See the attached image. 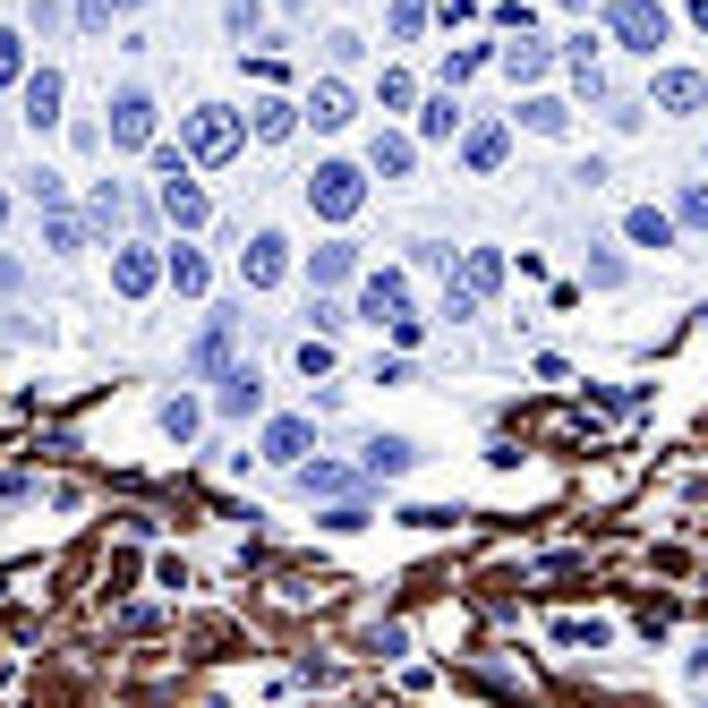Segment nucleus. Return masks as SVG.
<instances>
[{
	"label": "nucleus",
	"mask_w": 708,
	"mask_h": 708,
	"mask_svg": "<svg viewBox=\"0 0 708 708\" xmlns=\"http://www.w3.org/2000/svg\"><path fill=\"white\" fill-rule=\"evenodd\" d=\"M26 34H61V0H34V9H26Z\"/></svg>",
	"instance_id": "nucleus-36"
},
{
	"label": "nucleus",
	"mask_w": 708,
	"mask_h": 708,
	"mask_svg": "<svg viewBox=\"0 0 708 708\" xmlns=\"http://www.w3.org/2000/svg\"><path fill=\"white\" fill-rule=\"evenodd\" d=\"M521 120H529V129H538V137H564V129H572V111H564V103H555V95L521 103Z\"/></svg>",
	"instance_id": "nucleus-25"
},
{
	"label": "nucleus",
	"mask_w": 708,
	"mask_h": 708,
	"mask_svg": "<svg viewBox=\"0 0 708 708\" xmlns=\"http://www.w3.org/2000/svg\"><path fill=\"white\" fill-rule=\"evenodd\" d=\"M700 154H708V146H700Z\"/></svg>",
	"instance_id": "nucleus-40"
},
{
	"label": "nucleus",
	"mask_w": 708,
	"mask_h": 708,
	"mask_svg": "<svg viewBox=\"0 0 708 708\" xmlns=\"http://www.w3.org/2000/svg\"><path fill=\"white\" fill-rule=\"evenodd\" d=\"M504 146H513V129H470V146H461V154H470V171H495V162H504Z\"/></svg>",
	"instance_id": "nucleus-23"
},
{
	"label": "nucleus",
	"mask_w": 708,
	"mask_h": 708,
	"mask_svg": "<svg viewBox=\"0 0 708 708\" xmlns=\"http://www.w3.org/2000/svg\"><path fill=\"white\" fill-rule=\"evenodd\" d=\"M358 317L367 324H401L410 317V282H401V273H367V282H358Z\"/></svg>",
	"instance_id": "nucleus-6"
},
{
	"label": "nucleus",
	"mask_w": 708,
	"mask_h": 708,
	"mask_svg": "<svg viewBox=\"0 0 708 708\" xmlns=\"http://www.w3.org/2000/svg\"><path fill=\"white\" fill-rule=\"evenodd\" d=\"M162 214H171V223H205V189H196L189 180V162H180V171H162Z\"/></svg>",
	"instance_id": "nucleus-12"
},
{
	"label": "nucleus",
	"mask_w": 708,
	"mask_h": 708,
	"mask_svg": "<svg viewBox=\"0 0 708 708\" xmlns=\"http://www.w3.org/2000/svg\"><path fill=\"white\" fill-rule=\"evenodd\" d=\"M0 223H9V196H0Z\"/></svg>",
	"instance_id": "nucleus-37"
},
{
	"label": "nucleus",
	"mask_w": 708,
	"mask_h": 708,
	"mask_svg": "<svg viewBox=\"0 0 708 708\" xmlns=\"http://www.w3.org/2000/svg\"><path fill=\"white\" fill-rule=\"evenodd\" d=\"M77 18H86V34H103L111 18H120V0H77Z\"/></svg>",
	"instance_id": "nucleus-35"
},
{
	"label": "nucleus",
	"mask_w": 708,
	"mask_h": 708,
	"mask_svg": "<svg viewBox=\"0 0 708 708\" xmlns=\"http://www.w3.org/2000/svg\"><path fill=\"white\" fill-rule=\"evenodd\" d=\"M607 18H614V43H623V52H648V61H657V43L675 34V18H666L657 0H607Z\"/></svg>",
	"instance_id": "nucleus-2"
},
{
	"label": "nucleus",
	"mask_w": 708,
	"mask_h": 708,
	"mask_svg": "<svg viewBox=\"0 0 708 708\" xmlns=\"http://www.w3.org/2000/svg\"><path fill=\"white\" fill-rule=\"evenodd\" d=\"M34 68H26V34L18 26H0V86H26Z\"/></svg>",
	"instance_id": "nucleus-24"
},
{
	"label": "nucleus",
	"mask_w": 708,
	"mask_h": 708,
	"mask_svg": "<svg viewBox=\"0 0 708 708\" xmlns=\"http://www.w3.org/2000/svg\"><path fill=\"white\" fill-rule=\"evenodd\" d=\"M103 137H111V146H154V95H146V86H120V95L103 103Z\"/></svg>",
	"instance_id": "nucleus-4"
},
{
	"label": "nucleus",
	"mask_w": 708,
	"mask_h": 708,
	"mask_svg": "<svg viewBox=\"0 0 708 708\" xmlns=\"http://www.w3.org/2000/svg\"><path fill=\"white\" fill-rule=\"evenodd\" d=\"M26 196L43 205V214H61V205H68V180L52 171V162H34V171H26Z\"/></svg>",
	"instance_id": "nucleus-22"
},
{
	"label": "nucleus",
	"mask_w": 708,
	"mask_h": 708,
	"mask_svg": "<svg viewBox=\"0 0 708 708\" xmlns=\"http://www.w3.org/2000/svg\"><path fill=\"white\" fill-rule=\"evenodd\" d=\"M257 18H265L257 0H223V26H230V34H257Z\"/></svg>",
	"instance_id": "nucleus-33"
},
{
	"label": "nucleus",
	"mask_w": 708,
	"mask_h": 708,
	"mask_svg": "<svg viewBox=\"0 0 708 708\" xmlns=\"http://www.w3.org/2000/svg\"><path fill=\"white\" fill-rule=\"evenodd\" d=\"M675 223L708 230V180H691V189H683V205H675Z\"/></svg>",
	"instance_id": "nucleus-30"
},
{
	"label": "nucleus",
	"mask_w": 708,
	"mask_h": 708,
	"mask_svg": "<svg viewBox=\"0 0 708 708\" xmlns=\"http://www.w3.org/2000/svg\"><path fill=\"white\" fill-rule=\"evenodd\" d=\"M162 282L180 290V299H205V282H214V265L196 257V248H171V265H162Z\"/></svg>",
	"instance_id": "nucleus-17"
},
{
	"label": "nucleus",
	"mask_w": 708,
	"mask_h": 708,
	"mask_svg": "<svg viewBox=\"0 0 708 708\" xmlns=\"http://www.w3.org/2000/svg\"><path fill=\"white\" fill-rule=\"evenodd\" d=\"M700 103H708L700 68H657V111H700Z\"/></svg>",
	"instance_id": "nucleus-13"
},
{
	"label": "nucleus",
	"mask_w": 708,
	"mask_h": 708,
	"mask_svg": "<svg viewBox=\"0 0 708 708\" xmlns=\"http://www.w3.org/2000/svg\"><path fill=\"white\" fill-rule=\"evenodd\" d=\"M427 26V0H393V43H410Z\"/></svg>",
	"instance_id": "nucleus-31"
},
{
	"label": "nucleus",
	"mask_w": 708,
	"mask_h": 708,
	"mask_svg": "<svg viewBox=\"0 0 708 708\" xmlns=\"http://www.w3.org/2000/svg\"><path fill=\"white\" fill-rule=\"evenodd\" d=\"M367 479H410L419 470V444L410 436H367V461H358Z\"/></svg>",
	"instance_id": "nucleus-10"
},
{
	"label": "nucleus",
	"mask_w": 708,
	"mask_h": 708,
	"mask_svg": "<svg viewBox=\"0 0 708 708\" xmlns=\"http://www.w3.org/2000/svg\"><path fill=\"white\" fill-rule=\"evenodd\" d=\"M504 68H513V77H547L555 52H547V43H513V52H504Z\"/></svg>",
	"instance_id": "nucleus-27"
},
{
	"label": "nucleus",
	"mask_w": 708,
	"mask_h": 708,
	"mask_svg": "<svg viewBox=\"0 0 708 708\" xmlns=\"http://www.w3.org/2000/svg\"><path fill=\"white\" fill-rule=\"evenodd\" d=\"M299 486H308V495H342V486H358V479L342 470V461H308V470H299Z\"/></svg>",
	"instance_id": "nucleus-26"
},
{
	"label": "nucleus",
	"mask_w": 708,
	"mask_h": 708,
	"mask_svg": "<svg viewBox=\"0 0 708 708\" xmlns=\"http://www.w3.org/2000/svg\"><path fill=\"white\" fill-rule=\"evenodd\" d=\"M111 282L129 290V299H146V290L162 282V265H154V248H137V239H120V248H111Z\"/></svg>",
	"instance_id": "nucleus-9"
},
{
	"label": "nucleus",
	"mask_w": 708,
	"mask_h": 708,
	"mask_svg": "<svg viewBox=\"0 0 708 708\" xmlns=\"http://www.w3.org/2000/svg\"><path fill=\"white\" fill-rule=\"evenodd\" d=\"M282 248H290L282 230H257V239H248V257H239V282H248V290H273V282L290 273V257H282Z\"/></svg>",
	"instance_id": "nucleus-7"
},
{
	"label": "nucleus",
	"mask_w": 708,
	"mask_h": 708,
	"mask_svg": "<svg viewBox=\"0 0 708 708\" xmlns=\"http://www.w3.org/2000/svg\"><path fill=\"white\" fill-rule=\"evenodd\" d=\"M43 248H52V257H77V248H86V223H77V214H43Z\"/></svg>",
	"instance_id": "nucleus-19"
},
{
	"label": "nucleus",
	"mask_w": 708,
	"mask_h": 708,
	"mask_svg": "<svg viewBox=\"0 0 708 708\" xmlns=\"http://www.w3.org/2000/svg\"><path fill=\"white\" fill-rule=\"evenodd\" d=\"M376 95H385L393 111H410V103H419V86H410V77H401V68H385V86H376Z\"/></svg>",
	"instance_id": "nucleus-34"
},
{
	"label": "nucleus",
	"mask_w": 708,
	"mask_h": 708,
	"mask_svg": "<svg viewBox=\"0 0 708 708\" xmlns=\"http://www.w3.org/2000/svg\"><path fill=\"white\" fill-rule=\"evenodd\" d=\"M308 444H317L308 419H273L265 427V461H282V470H308Z\"/></svg>",
	"instance_id": "nucleus-11"
},
{
	"label": "nucleus",
	"mask_w": 708,
	"mask_h": 708,
	"mask_svg": "<svg viewBox=\"0 0 708 708\" xmlns=\"http://www.w3.org/2000/svg\"><path fill=\"white\" fill-rule=\"evenodd\" d=\"M495 282H504V265H495V248H470V257H461V290H470V299H486Z\"/></svg>",
	"instance_id": "nucleus-21"
},
{
	"label": "nucleus",
	"mask_w": 708,
	"mask_h": 708,
	"mask_svg": "<svg viewBox=\"0 0 708 708\" xmlns=\"http://www.w3.org/2000/svg\"><path fill=\"white\" fill-rule=\"evenodd\" d=\"M162 436H180V444H189V436H196V401H162Z\"/></svg>",
	"instance_id": "nucleus-32"
},
{
	"label": "nucleus",
	"mask_w": 708,
	"mask_h": 708,
	"mask_svg": "<svg viewBox=\"0 0 708 708\" xmlns=\"http://www.w3.org/2000/svg\"><path fill=\"white\" fill-rule=\"evenodd\" d=\"M351 273H358V248H351V239H324L317 257H308V282H351Z\"/></svg>",
	"instance_id": "nucleus-18"
},
{
	"label": "nucleus",
	"mask_w": 708,
	"mask_h": 708,
	"mask_svg": "<svg viewBox=\"0 0 708 708\" xmlns=\"http://www.w3.org/2000/svg\"><path fill=\"white\" fill-rule=\"evenodd\" d=\"M223 358H230V317H214V333L189 351V367H196V376H223Z\"/></svg>",
	"instance_id": "nucleus-20"
},
{
	"label": "nucleus",
	"mask_w": 708,
	"mask_h": 708,
	"mask_svg": "<svg viewBox=\"0 0 708 708\" xmlns=\"http://www.w3.org/2000/svg\"><path fill=\"white\" fill-rule=\"evenodd\" d=\"M308 205H317L324 223H351L358 205H367V180H358L351 162H317V180H308Z\"/></svg>",
	"instance_id": "nucleus-3"
},
{
	"label": "nucleus",
	"mask_w": 708,
	"mask_h": 708,
	"mask_svg": "<svg viewBox=\"0 0 708 708\" xmlns=\"http://www.w3.org/2000/svg\"><path fill=\"white\" fill-rule=\"evenodd\" d=\"M257 410H265V376H257V358L223 367V419H257Z\"/></svg>",
	"instance_id": "nucleus-8"
},
{
	"label": "nucleus",
	"mask_w": 708,
	"mask_h": 708,
	"mask_svg": "<svg viewBox=\"0 0 708 708\" xmlns=\"http://www.w3.org/2000/svg\"><path fill=\"white\" fill-rule=\"evenodd\" d=\"M120 9H146V0H120Z\"/></svg>",
	"instance_id": "nucleus-38"
},
{
	"label": "nucleus",
	"mask_w": 708,
	"mask_h": 708,
	"mask_svg": "<svg viewBox=\"0 0 708 708\" xmlns=\"http://www.w3.org/2000/svg\"><path fill=\"white\" fill-rule=\"evenodd\" d=\"M308 120H317V129H351V86H342V77H317V86H308Z\"/></svg>",
	"instance_id": "nucleus-14"
},
{
	"label": "nucleus",
	"mask_w": 708,
	"mask_h": 708,
	"mask_svg": "<svg viewBox=\"0 0 708 708\" xmlns=\"http://www.w3.org/2000/svg\"><path fill=\"white\" fill-rule=\"evenodd\" d=\"M367 171L410 180V171H419V146H410V137H393V129H376V146H367Z\"/></svg>",
	"instance_id": "nucleus-15"
},
{
	"label": "nucleus",
	"mask_w": 708,
	"mask_h": 708,
	"mask_svg": "<svg viewBox=\"0 0 708 708\" xmlns=\"http://www.w3.org/2000/svg\"><path fill=\"white\" fill-rule=\"evenodd\" d=\"M18 103H26V111H18V120H26L34 137H43V129H61V103H68V77H61V68H34L26 86H18Z\"/></svg>",
	"instance_id": "nucleus-5"
},
{
	"label": "nucleus",
	"mask_w": 708,
	"mask_h": 708,
	"mask_svg": "<svg viewBox=\"0 0 708 708\" xmlns=\"http://www.w3.org/2000/svg\"><path fill=\"white\" fill-rule=\"evenodd\" d=\"M623 239H632V248H675V214H657V205H632V214H623Z\"/></svg>",
	"instance_id": "nucleus-16"
},
{
	"label": "nucleus",
	"mask_w": 708,
	"mask_h": 708,
	"mask_svg": "<svg viewBox=\"0 0 708 708\" xmlns=\"http://www.w3.org/2000/svg\"><path fill=\"white\" fill-rule=\"evenodd\" d=\"M452 129H461V111H452V95H436L419 111V137H452Z\"/></svg>",
	"instance_id": "nucleus-29"
},
{
	"label": "nucleus",
	"mask_w": 708,
	"mask_h": 708,
	"mask_svg": "<svg viewBox=\"0 0 708 708\" xmlns=\"http://www.w3.org/2000/svg\"><path fill=\"white\" fill-rule=\"evenodd\" d=\"M564 9H580V0H564Z\"/></svg>",
	"instance_id": "nucleus-39"
},
{
	"label": "nucleus",
	"mask_w": 708,
	"mask_h": 708,
	"mask_svg": "<svg viewBox=\"0 0 708 708\" xmlns=\"http://www.w3.org/2000/svg\"><path fill=\"white\" fill-rule=\"evenodd\" d=\"M290 129H299V111H290V103H257V137H265V146H282Z\"/></svg>",
	"instance_id": "nucleus-28"
},
{
	"label": "nucleus",
	"mask_w": 708,
	"mask_h": 708,
	"mask_svg": "<svg viewBox=\"0 0 708 708\" xmlns=\"http://www.w3.org/2000/svg\"><path fill=\"white\" fill-rule=\"evenodd\" d=\"M239 137H248V129H239L230 103H196L189 120H180V146H189L196 162H230V154H239Z\"/></svg>",
	"instance_id": "nucleus-1"
}]
</instances>
